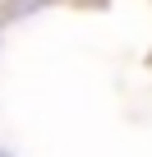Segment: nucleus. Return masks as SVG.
Returning a JSON list of instances; mask_svg holds the SVG:
<instances>
[{"mask_svg":"<svg viewBox=\"0 0 152 157\" xmlns=\"http://www.w3.org/2000/svg\"><path fill=\"white\" fill-rule=\"evenodd\" d=\"M0 157H5V152H0Z\"/></svg>","mask_w":152,"mask_h":157,"instance_id":"obj_1","label":"nucleus"}]
</instances>
